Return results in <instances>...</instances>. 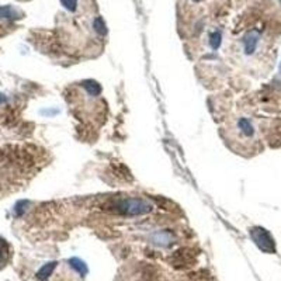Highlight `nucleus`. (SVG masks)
<instances>
[{
	"label": "nucleus",
	"instance_id": "obj_1",
	"mask_svg": "<svg viewBox=\"0 0 281 281\" xmlns=\"http://www.w3.org/2000/svg\"><path fill=\"white\" fill-rule=\"evenodd\" d=\"M114 208L117 212L127 215H142L152 210V205L142 198H124L115 203Z\"/></svg>",
	"mask_w": 281,
	"mask_h": 281
},
{
	"label": "nucleus",
	"instance_id": "obj_2",
	"mask_svg": "<svg viewBox=\"0 0 281 281\" xmlns=\"http://www.w3.org/2000/svg\"><path fill=\"white\" fill-rule=\"evenodd\" d=\"M233 134H235V139L241 140L242 144H250L257 140V135H256V128L253 125V122L241 117L238 118L233 127Z\"/></svg>",
	"mask_w": 281,
	"mask_h": 281
},
{
	"label": "nucleus",
	"instance_id": "obj_3",
	"mask_svg": "<svg viewBox=\"0 0 281 281\" xmlns=\"http://www.w3.org/2000/svg\"><path fill=\"white\" fill-rule=\"evenodd\" d=\"M250 235H252L253 241L257 243V246L262 250H264V252L274 250L273 239H271L270 233L266 229H263V228H253V229L250 230Z\"/></svg>",
	"mask_w": 281,
	"mask_h": 281
},
{
	"label": "nucleus",
	"instance_id": "obj_4",
	"mask_svg": "<svg viewBox=\"0 0 281 281\" xmlns=\"http://www.w3.org/2000/svg\"><path fill=\"white\" fill-rule=\"evenodd\" d=\"M259 39H260V34L256 30L246 34V37L243 38V48H245L246 55H252L256 51V48L259 45Z\"/></svg>",
	"mask_w": 281,
	"mask_h": 281
},
{
	"label": "nucleus",
	"instance_id": "obj_5",
	"mask_svg": "<svg viewBox=\"0 0 281 281\" xmlns=\"http://www.w3.org/2000/svg\"><path fill=\"white\" fill-rule=\"evenodd\" d=\"M7 257H9V248H7V243L0 239V266H3L7 262Z\"/></svg>",
	"mask_w": 281,
	"mask_h": 281
},
{
	"label": "nucleus",
	"instance_id": "obj_6",
	"mask_svg": "<svg viewBox=\"0 0 281 281\" xmlns=\"http://www.w3.org/2000/svg\"><path fill=\"white\" fill-rule=\"evenodd\" d=\"M16 16H17V12L14 10L13 7H0V17H3V19H14Z\"/></svg>",
	"mask_w": 281,
	"mask_h": 281
},
{
	"label": "nucleus",
	"instance_id": "obj_7",
	"mask_svg": "<svg viewBox=\"0 0 281 281\" xmlns=\"http://www.w3.org/2000/svg\"><path fill=\"white\" fill-rule=\"evenodd\" d=\"M55 267V263H50V264H46V266H44V267L39 270L38 273V278H46L48 275L51 274L52 268Z\"/></svg>",
	"mask_w": 281,
	"mask_h": 281
},
{
	"label": "nucleus",
	"instance_id": "obj_8",
	"mask_svg": "<svg viewBox=\"0 0 281 281\" xmlns=\"http://www.w3.org/2000/svg\"><path fill=\"white\" fill-rule=\"evenodd\" d=\"M93 26H95V28H96V31L99 34H106V24H104L102 17H97L95 20V23H93Z\"/></svg>",
	"mask_w": 281,
	"mask_h": 281
},
{
	"label": "nucleus",
	"instance_id": "obj_9",
	"mask_svg": "<svg viewBox=\"0 0 281 281\" xmlns=\"http://www.w3.org/2000/svg\"><path fill=\"white\" fill-rule=\"evenodd\" d=\"M61 2H62V5H64L68 10H70V12H73V10L76 9L77 0H61Z\"/></svg>",
	"mask_w": 281,
	"mask_h": 281
},
{
	"label": "nucleus",
	"instance_id": "obj_10",
	"mask_svg": "<svg viewBox=\"0 0 281 281\" xmlns=\"http://www.w3.org/2000/svg\"><path fill=\"white\" fill-rule=\"evenodd\" d=\"M219 42H221V34H219V32H215V34L211 37V46L215 50V48L219 46Z\"/></svg>",
	"mask_w": 281,
	"mask_h": 281
},
{
	"label": "nucleus",
	"instance_id": "obj_11",
	"mask_svg": "<svg viewBox=\"0 0 281 281\" xmlns=\"http://www.w3.org/2000/svg\"><path fill=\"white\" fill-rule=\"evenodd\" d=\"M3 102H6V97L3 96V95H0V103H3Z\"/></svg>",
	"mask_w": 281,
	"mask_h": 281
}]
</instances>
